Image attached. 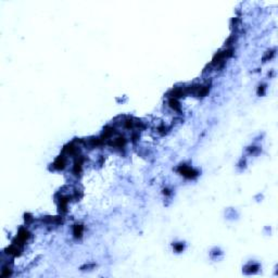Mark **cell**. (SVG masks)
<instances>
[{
  "mask_svg": "<svg viewBox=\"0 0 278 278\" xmlns=\"http://www.w3.org/2000/svg\"><path fill=\"white\" fill-rule=\"evenodd\" d=\"M180 173H181V175H184L188 178H192V177L197 176V172H195L191 167H188V166H181Z\"/></svg>",
  "mask_w": 278,
  "mask_h": 278,
  "instance_id": "cell-1",
  "label": "cell"
},
{
  "mask_svg": "<svg viewBox=\"0 0 278 278\" xmlns=\"http://www.w3.org/2000/svg\"><path fill=\"white\" fill-rule=\"evenodd\" d=\"M64 165H65V161H64V159L62 158V157H60V158H58L57 160H55V166L57 167V169H62L63 167H64Z\"/></svg>",
  "mask_w": 278,
  "mask_h": 278,
  "instance_id": "cell-2",
  "label": "cell"
},
{
  "mask_svg": "<svg viewBox=\"0 0 278 278\" xmlns=\"http://www.w3.org/2000/svg\"><path fill=\"white\" fill-rule=\"evenodd\" d=\"M83 234V226L82 225H76L74 227V235L75 237H82Z\"/></svg>",
  "mask_w": 278,
  "mask_h": 278,
  "instance_id": "cell-3",
  "label": "cell"
}]
</instances>
